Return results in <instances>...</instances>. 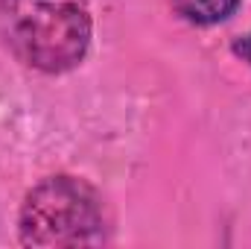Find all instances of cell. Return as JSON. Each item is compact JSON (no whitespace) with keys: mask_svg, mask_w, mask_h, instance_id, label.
Here are the masks:
<instances>
[{"mask_svg":"<svg viewBox=\"0 0 251 249\" xmlns=\"http://www.w3.org/2000/svg\"><path fill=\"white\" fill-rule=\"evenodd\" d=\"M240 53H243L246 59H251V35L246 38V41H243V44H240Z\"/></svg>","mask_w":251,"mask_h":249,"instance_id":"cell-4","label":"cell"},{"mask_svg":"<svg viewBox=\"0 0 251 249\" xmlns=\"http://www.w3.org/2000/svg\"><path fill=\"white\" fill-rule=\"evenodd\" d=\"M240 0H176V9L196 24H216L225 21Z\"/></svg>","mask_w":251,"mask_h":249,"instance_id":"cell-3","label":"cell"},{"mask_svg":"<svg viewBox=\"0 0 251 249\" xmlns=\"http://www.w3.org/2000/svg\"><path fill=\"white\" fill-rule=\"evenodd\" d=\"M0 35L24 64L64 73L82 62L91 41L85 0H0Z\"/></svg>","mask_w":251,"mask_h":249,"instance_id":"cell-1","label":"cell"},{"mask_svg":"<svg viewBox=\"0 0 251 249\" xmlns=\"http://www.w3.org/2000/svg\"><path fill=\"white\" fill-rule=\"evenodd\" d=\"M24 247H91L105 241L102 199L85 179L50 176L35 185L18 220Z\"/></svg>","mask_w":251,"mask_h":249,"instance_id":"cell-2","label":"cell"}]
</instances>
